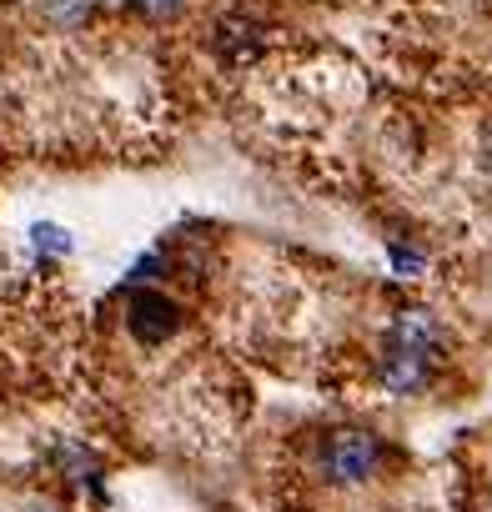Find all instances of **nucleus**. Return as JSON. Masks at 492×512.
<instances>
[{
  "mask_svg": "<svg viewBox=\"0 0 492 512\" xmlns=\"http://www.w3.org/2000/svg\"><path fill=\"white\" fill-rule=\"evenodd\" d=\"M382 467H387V442L372 427H332L317 447V472L332 487H362L382 477Z\"/></svg>",
  "mask_w": 492,
  "mask_h": 512,
  "instance_id": "1",
  "label": "nucleus"
},
{
  "mask_svg": "<svg viewBox=\"0 0 492 512\" xmlns=\"http://www.w3.org/2000/svg\"><path fill=\"white\" fill-rule=\"evenodd\" d=\"M126 327H131V337L141 347H161V342H171L181 332V307L166 292L141 287V292L126 297Z\"/></svg>",
  "mask_w": 492,
  "mask_h": 512,
  "instance_id": "2",
  "label": "nucleus"
},
{
  "mask_svg": "<svg viewBox=\"0 0 492 512\" xmlns=\"http://www.w3.org/2000/svg\"><path fill=\"white\" fill-rule=\"evenodd\" d=\"M387 342H392V347H402V352L427 357L432 367H437V362L447 357V347H452L447 327H442L427 307H402V312L392 317V327H387Z\"/></svg>",
  "mask_w": 492,
  "mask_h": 512,
  "instance_id": "3",
  "label": "nucleus"
},
{
  "mask_svg": "<svg viewBox=\"0 0 492 512\" xmlns=\"http://www.w3.org/2000/svg\"><path fill=\"white\" fill-rule=\"evenodd\" d=\"M377 377H382V387H387L392 397H422V392L432 387L437 367H432L427 357H417V352H402V347L382 342V357H377Z\"/></svg>",
  "mask_w": 492,
  "mask_h": 512,
  "instance_id": "4",
  "label": "nucleus"
},
{
  "mask_svg": "<svg viewBox=\"0 0 492 512\" xmlns=\"http://www.w3.org/2000/svg\"><path fill=\"white\" fill-rule=\"evenodd\" d=\"M216 51H221L226 61L246 66V61H257L262 36H257V26H252V21H221V31H216Z\"/></svg>",
  "mask_w": 492,
  "mask_h": 512,
  "instance_id": "5",
  "label": "nucleus"
},
{
  "mask_svg": "<svg viewBox=\"0 0 492 512\" xmlns=\"http://www.w3.org/2000/svg\"><path fill=\"white\" fill-rule=\"evenodd\" d=\"M61 462H66V477H71L81 492H86V487L101 492V462H96V452H86L81 442H66V447H61Z\"/></svg>",
  "mask_w": 492,
  "mask_h": 512,
  "instance_id": "6",
  "label": "nucleus"
},
{
  "mask_svg": "<svg viewBox=\"0 0 492 512\" xmlns=\"http://www.w3.org/2000/svg\"><path fill=\"white\" fill-rule=\"evenodd\" d=\"M96 6H101V0H41V11H46V21L56 31H81L96 16Z\"/></svg>",
  "mask_w": 492,
  "mask_h": 512,
  "instance_id": "7",
  "label": "nucleus"
},
{
  "mask_svg": "<svg viewBox=\"0 0 492 512\" xmlns=\"http://www.w3.org/2000/svg\"><path fill=\"white\" fill-rule=\"evenodd\" d=\"M126 6H131V16H141V21H171V16H181L186 0H126Z\"/></svg>",
  "mask_w": 492,
  "mask_h": 512,
  "instance_id": "8",
  "label": "nucleus"
},
{
  "mask_svg": "<svg viewBox=\"0 0 492 512\" xmlns=\"http://www.w3.org/2000/svg\"><path fill=\"white\" fill-rule=\"evenodd\" d=\"M31 241H36L41 251H51V256H66V251H71V236H66L61 226H51V221H41V226L31 231Z\"/></svg>",
  "mask_w": 492,
  "mask_h": 512,
  "instance_id": "9",
  "label": "nucleus"
},
{
  "mask_svg": "<svg viewBox=\"0 0 492 512\" xmlns=\"http://www.w3.org/2000/svg\"><path fill=\"white\" fill-rule=\"evenodd\" d=\"M392 267H397L402 277H417V272H422V251H407V246H392Z\"/></svg>",
  "mask_w": 492,
  "mask_h": 512,
  "instance_id": "10",
  "label": "nucleus"
},
{
  "mask_svg": "<svg viewBox=\"0 0 492 512\" xmlns=\"http://www.w3.org/2000/svg\"><path fill=\"white\" fill-rule=\"evenodd\" d=\"M477 161H482V171H492V126L482 131V156Z\"/></svg>",
  "mask_w": 492,
  "mask_h": 512,
  "instance_id": "11",
  "label": "nucleus"
}]
</instances>
